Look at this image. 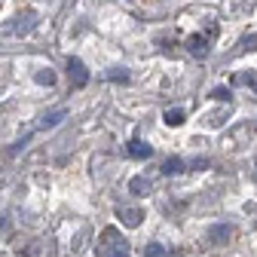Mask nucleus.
<instances>
[{"label": "nucleus", "instance_id": "f8f14e48", "mask_svg": "<svg viewBox=\"0 0 257 257\" xmlns=\"http://www.w3.org/2000/svg\"><path fill=\"white\" fill-rule=\"evenodd\" d=\"M132 190H135V193H141V190H147V181H141V178H135V181H132Z\"/></svg>", "mask_w": 257, "mask_h": 257}, {"label": "nucleus", "instance_id": "ddd939ff", "mask_svg": "<svg viewBox=\"0 0 257 257\" xmlns=\"http://www.w3.org/2000/svg\"><path fill=\"white\" fill-rule=\"evenodd\" d=\"M214 98H220V101H227V98H230V92H227V89H214Z\"/></svg>", "mask_w": 257, "mask_h": 257}, {"label": "nucleus", "instance_id": "20e7f679", "mask_svg": "<svg viewBox=\"0 0 257 257\" xmlns=\"http://www.w3.org/2000/svg\"><path fill=\"white\" fill-rule=\"evenodd\" d=\"M128 153H132V156H138V159H147L150 153H153V147L150 144H144V141H128Z\"/></svg>", "mask_w": 257, "mask_h": 257}, {"label": "nucleus", "instance_id": "9b49d317", "mask_svg": "<svg viewBox=\"0 0 257 257\" xmlns=\"http://www.w3.org/2000/svg\"><path fill=\"white\" fill-rule=\"evenodd\" d=\"M107 77H110V80H119V83H125V80H128V74H125L122 68H113V71H110Z\"/></svg>", "mask_w": 257, "mask_h": 257}, {"label": "nucleus", "instance_id": "7ed1b4c3", "mask_svg": "<svg viewBox=\"0 0 257 257\" xmlns=\"http://www.w3.org/2000/svg\"><path fill=\"white\" fill-rule=\"evenodd\" d=\"M187 52H190V55H196V58H202V55L208 52V46H205V37L193 34V37L187 40Z\"/></svg>", "mask_w": 257, "mask_h": 257}, {"label": "nucleus", "instance_id": "39448f33", "mask_svg": "<svg viewBox=\"0 0 257 257\" xmlns=\"http://www.w3.org/2000/svg\"><path fill=\"white\" fill-rule=\"evenodd\" d=\"M64 116H68V113H64V110H52V113H46L43 119H40V128H55Z\"/></svg>", "mask_w": 257, "mask_h": 257}, {"label": "nucleus", "instance_id": "423d86ee", "mask_svg": "<svg viewBox=\"0 0 257 257\" xmlns=\"http://www.w3.org/2000/svg\"><path fill=\"white\" fill-rule=\"evenodd\" d=\"M119 217H122V223H125V227H138L141 211H138V208H122V211H119Z\"/></svg>", "mask_w": 257, "mask_h": 257}, {"label": "nucleus", "instance_id": "f257e3e1", "mask_svg": "<svg viewBox=\"0 0 257 257\" xmlns=\"http://www.w3.org/2000/svg\"><path fill=\"white\" fill-rule=\"evenodd\" d=\"M34 25H37V13H34V10H25V13L13 16V19L4 25V34H10V37H25Z\"/></svg>", "mask_w": 257, "mask_h": 257}, {"label": "nucleus", "instance_id": "9d476101", "mask_svg": "<svg viewBox=\"0 0 257 257\" xmlns=\"http://www.w3.org/2000/svg\"><path fill=\"white\" fill-rule=\"evenodd\" d=\"M163 172H166V175H175V172H181V159H166Z\"/></svg>", "mask_w": 257, "mask_h": 257}, {"label": "nucleus", "instance_id": "1a4fd4ad", "mask_svg": "<svg viewBox=\"0 0 257 257\" xmlns=\"http://www.w3.org/2000/svg\"><path fill=\"white\" fill-rule=\"evenodd\" d=\"M233 83H239V86H254V89H257V74H239Z\"/></svg>", "mask_w": 257, "mask_h": 257}, {"label": "nucleus", "instance_id": "0eeeda50", "mask_svg": "<svg viewBox=\"0 0 257 257\" xmlns=\"http://www.w3.org/2000/svg\"><path fill=\"white\" fill-rule=\"evenodd\" d=\"M34 80H37L40 86H55V74H52L49 68H43V71H37V74H34Z\"/></svg>", "mask_w": 257, "mask_h": 257}, {"label": "nucleus", "instance_id": "f03ea898", "mask_svg": "<svg viewBox=\"0 0 257 257\" xmlns=\"http://www.w3.org/2000/svg\"><path fill=\"white\" fill-rule=\"evenodd\" d=\"M68 74H71V83H74L77 89L89 83V71H86V64H83L80 58H68Z\"/></svg>", "mask_w": 257, "mask_h": 257}, {"label": "nucleus", "instance_id": "6e6552de", "mask_svg": "<svg viewBox=\"0 0 257 257\" xmlns=\"http://www.w3.org/2000/svg\"><path fill=\"white\" fill-rule=\"evenodd\" d=\"M166 122L169 125H181L184 122V110H178V107L175 110H166Z\"/></svg>", "mask_w": 257, "mask_h": 257}]
</instances>
